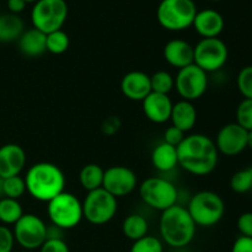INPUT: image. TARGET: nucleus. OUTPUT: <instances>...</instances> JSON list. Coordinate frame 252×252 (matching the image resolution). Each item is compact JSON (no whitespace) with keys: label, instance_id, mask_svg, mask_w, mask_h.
<instances>
[{"label":"nucleus","instance_id":"obj_1","mask_svg":"<svg viewBox=\"0 0 252 252\" xmlns=\"http://www.w3.org/2000/svg\"><path fill=\"white\" fill-rule=\"evenodd\" d=\"M177 157L179 165L185 171L196 176H207L216 170L219 152L208 135L194 133L186 135L177 147Z\"/></svg>","mask_w":252,"mask_h":252},{"label":"nucleus","instance_id":"obj_2","mask_svg":"<svg viewBox=\"0 0 252 252\" xmlns=\"http://www.w3.org/2000/svg\"><path fill=\"white\" fill-rule=\"evenodd\" d=\"M26 191L39 202H47L64 192L65 176L61 167L52 162H37L32 165L25 176Z\"/></svg>","mask_w":252,"mask_h":252},{"label":"nucleus","instance_id":"obj_3","mask_svg":"<svg viewBox=\"0 0 252 252\" xmlns=\"http://www.w3.org/2000/svg\"><path fill=\"white\" fill-rule=\"evenodd\" d=\"M197 225L189 216L186 207L175 204L161 212L159 230L162 241L175 249L189 245L196 235Z\"/></svg>","mask_w":252,"mask_h":252},{"label":"nucleus","instance_id":"obj_4","mask_svg":"<svg viewBox=\"0 0 252 252\" xmlns=\"http://www.w3.org/2000/svg\"><path fill=\"white\" fill-rule=\"evenodd\" d=\"M194 224L202 228H211L221 220L225 213V203L213 191L197 192L186 207Z\"/></svg>","mask_w":252,"mask_h":252},{"label":"nucleus","instance_id":"obj_5","mask_svg":"<svg viewBox=\"0 0 252 252\" xmlns=\"http://www.w3.org/2000/svg\"><path fill=\"white\" fill-rule=\"evenodd\" d=\"M197 11L193 0H161L157 19L160 26L167 31H184L193 25Z\"/></svg>","mask_w":252,"mask_h":252},{"label":"nucleus","instance_id":"obj_6","mask_svg":"<svg viewBox=\"0 0 252 252\" xmlns=\"http://www.w3.org/2000/svg\"><path fill=\"white\" fill-rule=\"evenodd\" d=\"M47 212L52 224L61 230H69L79 225L83 214V203L70 192H62L48 202Z\"/></svg>","mask_w":252,"mask_h":252},{"label":"nucleus","instance_id":"obj_7","mask_svg":"<svg viewBox=\"0 0 252 252\" xmlns=\"http://www.w3.org/2000/svg\"><path fill=\"white\" fill-rule=\"evenodd\" d=\"M68 4L65 0H38L31 11L33 29L48 34L62 30L68 19Z\"/></svg>","mask_w":252,"mask_h":252},{"label":"nucleus","instance_id":"obj_8","mask_svg":"<svg viewBox=\"0 0 252 252\" xmlns=\"http://www.w3.org/2000/svg\"><path fill=\"white\" fill-rule=\"evenodd\" d=\"M139 196L150 208L164 212L177 204L179 192L169 180L162 177H149L140 184Z\"/></svg>","mask_w":252,"mask_h":252},{"label":"nucleus","instance_id":"obj_9","mask_svg":"<svg viewBox=\"0 0 252 252\" xmlns=\"http://www.w3.org/2000/svg\"><path fill=\"white\" fill-rule=\"evenodd\" d=\"M117 198L102 187L88 192L83 202L84 218L94 225H103L112 220L117 213Z\"/></svg>","mask_w":252,"mask_h":252},{"label":"nucleus","instance_id":"obj_10","mask_svg":"<svg viewBox=\"0 0 252 252\" xmlns=\"http://www.w3.org/2000/svg\"><path fill=\"white\" fill-rule=\"evenodd\" d=\"M15 243L26 250H37L48 239V228L38 216L32 213L24 214L14 224Z\"/></svg>","mask_w":252,"mask_h":252},{"label":"nucleus","instance_id":"obj_11","mask_svg":"<svg viewBox=\"0 0 252 252\" xmlns=\"http://www.w3.org/2000/svg\"><path fill=\"white\" fill-rule=\"evenodd\" d=\"M194 49L193 63L202 70L208 73L219 70L225 65L229 58V49L225 42L219 37L216 38H202Z\"/></svg>","mask_w":252,"mask_h":252},{"label":"nucleus","instance_id":"obj_12","mask_svg":"<svg viewBox=\"0 0 252 252\" xmlns=\"http://www.w3.org/2000/svg\"><path fill=\"white\" fill-rule=\"evenodd\" d=\"M175 89L182 100L196 101L206 94L208 89V75L196 64L180 69L175 76Z\"/></svg>","mask_w":252,"mask_h":252},{"label":"nucleus","instance_id":"obj_13","mask_svg":"<svg viewBox=\"0 0 252 252\" xmlns=\"http://www.w3.org/2000/svg\"><path fill=\"white\" fill-rule=\"evenodd\" d=\"M138 185V179L132 169L116 165L105 170L102 189L113 197H125L132 193Z\"/></svg>","mask_w":252,"mask_h":252},{"label":"nucleus","instance_id":"obj_14","mask_svg":"<svg viewBox=\"0 0 252 252\" xmlns=\"http://www.w3.org/2000/svg\"><path fill=\"white\" fill-rule=\"evenodd\" d=\"M214 143L220 154L236 157L248 149V130L236 122L228 123L220 128Z\"/></svg>","mask_w":252,"mask_h":252},{"label":"nucleus","instance_id":"obj_15","mask_svg":"<svg viewBox=\"0 0 252 252\" xmlns=\"http://www.w3.org/2000/svg\"><path fill=\"white\" fill-rule=\"evenodd\" d=\"M26 165V153L15 143L0 147V177L7 179L17 176Z\"/></svg>","mask_w":252,"mask_h":252},{"label":"nucleus","instance_id":"obj_16","mask_svg":"<svg viewBox=\"0 0 252 252\" xmlns=\"http://www.w3.org/2000/svg\"><path fill=\"white\" fill-rule=\"evenodd\" d=\"M142 103L143 112H144L145 117L149 121H152L153 123L162 125V123L170 121L174 103H172L169 95L153 93L152 91V93L142 101Z\"/></svg>","mask_w":252,"mask_h":252},{"label":"nucleus","instance_id":"obj_17","mask_svg":"<svg viewBox=\"0 0 252 252\" xmlns=\"http://www.w3.org/2000/svg\"><path fill=\"white\" fill-rule=\"evenodd\" d=\"M121 91L132 101H143L150 93V75L140 70H133L126 74L121 80Z\"/></svg>","mask_w":252,"mask_h":252},{"label":"nucleus","instance_id":"obj_18","mask_svg":"<svg viewBox=\"0 0 252 252\" xmlns=\"http://www.w3.org/2000/svg\"><path fill=\"white\" fill-rule=\"evenodd\" d=\"M224 17L214 9H204L197 11L192 26L202 38H216L224 30Z\"/></svg>","mask_w":252,"mask_h":252},{"label":"nucleus","instance_id":"obj_19","mask_svg":"<svg viewBox=\"0 0 252 252\" xmlns=\"http://www.w3.org/2000/svg\"><path fill=\"white\" fill-rule=\"evenodd\" d=\"M164 58L170 65L180 70L185 66L193 64V46L185 39H171L164 47Z\"/></svg>","mask_w":252,"mask_h":252},{"label":"nucleus","instance_id":"obj_20","mask_svg":"<svg viewBox=\"0 0 252 252\" xmlns=\"http://www.w3.org/2000/svg\"><path fill=\"white\" fill-rule=\"evenodd\" d=\"M46 37L47 34L41 32L37 29H30L24 31L19 39V49L24 56L30 57V58H36V57L42 56L44 52H47L46 47Z\"/></svg>","mask_w":252,"mask_h":252},{"label":"nucleus","instance_id":"obj_21","mask_svg":"<svg viewBox=\"0 0 252 252\" xmlns=\"http://www.w3.org/2000/svg\"><path fill=\"white\" fill-rule=\"evenodd\" d=\"M170 121L172 126L187 133L194 127L197 122V110L191 101L181 100L174 103Z\"/></svg>","mask_w":252,"mask_h":252},{"label":"nucleus","instance_id":"obj_22","mask_svg":"<svg viewBox=\"0 0 252 252\" xmlns=\"http://www.w3.org/2000/svg\"><path fill=\"white\" fill-rule=\"evenodd\" d=\"M152 162L157 170L161 172H170L179 165L177 148L160 143L154 148L152 153Z\"/></svg>","mask_w":252,"mask_h":252},{"label":"nucleus","instance_id":"obj_23","mask_svg":"<svg viewBox=\"0 0 252 252\" xmlns=\"http://www.w3.org/2000/svg\"><path fill=\"white\" fill-rule=\"evenodd\" d=\"M25 31V25L19 15L9 14L0 15V42L10 43L17 41Z\"/></svg>","mask_w":252,"mask_h":252},{"label":"nucleus","instance_id":"obj_24","mask_svg":"<svg viewBox=\"0 0 252 252\" xmlns=\"http://www.w3.org/2000/svg\"><path fill=\"white\" fill-rule=\"evenodd\" d=\"M122 231L126 238L132 241H137L148 235L149 223L140 214H130L123 220Z\"/></svg>","mask_w":252,"mask_h":252},{"label":"nucleus","instance_id":"obj_25","mask_svg":"<svg viewBox=\"0 0 252 252\" xmlns=\"http://www.w3.org/2000/svg\"><path fill=\"white\" fill-rule=\"evenodd\" d=\"M105 170L97 164H86L79 174V181L85 191L91 192L102 187Z\"/></svg>","mask_w":252,"mask_h":252},{"label":"nucleus","instance_id":"obj_26","mask_svg":"<svg viewBox=\"0 0 252 252\" xmlns=\"http://www.w3.org/2000/svg\"><path fill=\"white\" fill-rule=\"evenodd\" d=\"M24 214V209L19 199L7 197L0 198V221L4 225H14Z\"/></svg>","mask_w":252,"mask_h":252},{"label":"nucleus","instance_id":"obj_27","mask_svg":"<svg viewBox=\"0 0 252 252\" xmlns=\"http://www.w3.org/2000/svg\"><path fill=\"white\" fill-rule=\"evenodd\" d=\"M69 44H70V39H69L68 33L63 30L51 32L46 37L47 51L52 54L58 56V54L65 53L69 48Z\"/></svg>","mask_w":252,"mask_h":252},{"label":"nucleus","instance_id":"obj_28","mask_svg":"<svg viewBox=\"0 0 252 252\" xmlns=\"http://www.w3.org/2000/svg\"><path fill=\"white\" fill-rule=\"evenodd\" d=\"M150 85L153 93L169 95L170 91L175 88V78L166 70H158L150 75Z\"/></svg>","mask_w":252,"mask_h":252},{"label":"nucleus","instance_id":"obj_29","mask_svg":"<svg viewBox=\"0 0 252 252\" xmlns=\"http://www.w3.org/2000/svg\"><path fill=\"white\" fill-rule=\"evenodd\" d=\"M230 187L236 193L252 192V166L236 171L230 179Z\"/></svg>","mask_w":252,"mask_h":252},{"label":"nucleus","instance_id":"obj_30","mask_svg":"<svg viewBox=\"0 0 252 252\" xmlns=\"http://www.w3.org/2000/svg\"><path fill=\"white\" fill-rule=\"evenodd\" d=\"M25 192H26V184H25V179H22L20 175L2 179V194H4V197L19 199L24 196Z\"/></svg>","mask_w":252,"mask_h":252},{"label":"nucleus","instance_id":"obj_31","mask_svg":"<svg viewBox=\"0 0 252 252\" xmlns=\"http://www.w3.org/2000/svg\"><path fill=\"white\" fill-rule=\"evenodd\" d=\"M130 252H164V245L160 239L152 235H145L139 240L133 241Z\"/></svg>","mask_w":252,"mask_h":252},{"label":"nucleus","instance_id":"obj_32","mask_svg":"<svg viewBox=\"0 0 252 252\" xmlns=\"http://www.w3.org/2000/svg\"><path fill=\"white\" fill-rule=\"evenodd\" d=\"M236 123L249 130H252V100L244 98L236 108Z\"/></svg>","mask_w":252,"mask_h":252},{"label":"nucleus","instance_id":"obj_33","mask_svg":"<svg viewBox=\"0 0 252 252\" xmlns=\"http://www.w3.org/2000/svg\"><path fill=\"white\" fill-rule=\"evenodd\" d=\"M236 85L244 98L252 100V65H246L239 71Z\"/></svg>","mask_w":252,"mask_h":252},{"label":"nucleus","instance_id":"obj_34","mask_svg":"<svg viewBox=\"0 0 252 252\" xmlns=\"http://www.w3.org/2000/svg\"><path fill=\"white\" fill-rule=\"evenodd\" d=\"M39 252H70L69 246L62 238H49L39 248Z\"/></svg>","mask_w":252,"mask_h":252},{"label":"nucleus","instance_id":"obj_35","mask_svg":"<svg viewBox=\"0 0 252 252\" xmlns=\"http://www.w3.org/2000/svg\"><path fill=\"white\" fill-rule=\"evenodd\" d=\"M15 244L14 234L6 225H0V252H12Z\"/></svg>","mask_w":252,"mask_h":252},{"label":"nucleus","instance_id":"obj_36","mask_svg":"<svg viewBox=\"0 0 252 252\" xmlns=\"http://www.w3.org/2000/svg\"><path fill=\"white\" fill-rule=\"evenodd\" d=\"M186 137V133L182 132L181 129H179L175 126H171V127L167 128L164 133V142L166 144L172 145V147H179L182 143V140Z\"/></svg>","mask_w":252,"mask_h":252},{"label":"nucleus","instance_id":"obj_37","mask_svg":"<svg viewBox=\"0 0 252 252\" xmlns=\"http://www.w3.org/2000/svg\"><path fill=\"white\" fill-rule=\"evenodd\" d=\"M238 230L241 236L246 238H252V212H246L243 213L238 218Z\"/></svg>","mask_w":252,"mask_h":252},{"label":"nucleus","instance_id":"obj_38","mask_svg":"<svg viewBox=\"0 0 252 252\" xmlns=\"http://www.w3.org/2000/svg\"><path fill=\"white\" fill-rule=\"evenodd\" d=\"M121 126H122V122H121L120 117H117V116H110V117H107L102 122L101 130H102V133L105 135L112 137V135H115L120 130Z\"/></svg>","mask_w":252,"mask_h":252},{"label":"nucleus","instance_id":"obj_39","mask_svg":"<svg viewBox=\"0 0 252 252\" xmlns=\"http://www.w3.org/2000/svg\"><path fill=\"white\" fill-rule=\"evenodd\" d=\"M231 252H252V238L239 236L233 244Z\"/></svg>","mask_w":252,"mask_h":252},{"label":"nucleus","instance_id":"obj_40","mask_svg":"<svg viewBox=\"0 0 252 252\" xmlns=\"http://www.w3.org/2000/svg\"><path fill=\"white\" fill-rule=\"evenodd\" d=\"M27 2L25 0H7V9L11 14L19 15L26 7Z\"/></svg>","mask_w":252,"mask_h":252},{"label":"nucleus","instance_id":"obj_41","mask_svg":"<svg viewBox=\"0 0 252 252\" xmlns=\"http://www.w3.org/2000/svg\"><path fill=\"white\" fill-rule=\"evenodd\" d=\"M248 148H250L252 150V130L248 132Z\"/></svg>","mask_w":252,"mask_h":252},{"label":"nucleus","instance_id":"obj_42","mask_svg":"<svg viewBox=\"0 0 252 252\" xmlns=\"http://www.w3.org/2000/svg\"><path fill=\"white\" fill-rule=\"evenodd\" d=\"M4 194H2V179L0 177V198H2Z\"/></svg>","mask_w":252,"mask_h":252},{"label":"nucleus","instance_id":"obj_43","mask_svg":"<svg viewBox=\"0 0 252 252\" xmlns=\"http://www.w3.org/2000/svg\"><path fill=\"white\" fill-rule=\"evenodd\" d=\"M25 1H26L27 4H29V2H36V1H38V0H25Z\"/></svg>","mask_w":252,"mask_h":252},{"label":"nucleus","instance_id":"obj_44","mask_svg":"<svg viewBox=\"0 0 252 252\" xmlns=\"http://www.w3.org/2000/svg\"><path fill=\"white\" fill-rule=\"evenodd\" d=\"M209 1H220V0H209Z\"/></svg>","mask_w":252,"mask_h":252}]
</instances>
